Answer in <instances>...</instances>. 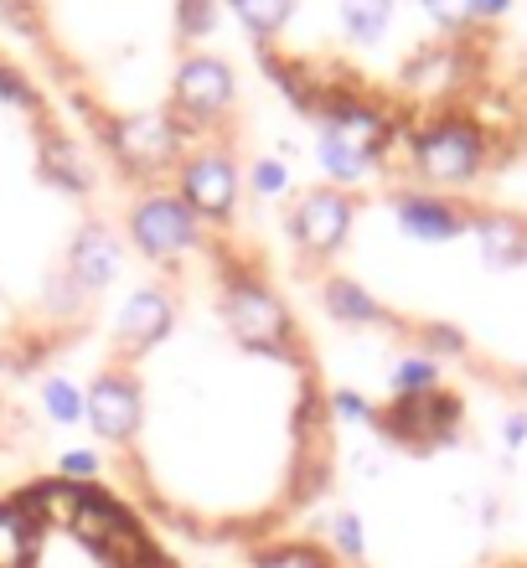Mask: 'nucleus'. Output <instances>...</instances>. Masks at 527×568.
I'll return each instance as SVG.
<instances>
[{"label":"nucleus","instance_id":"1","mask_svg":"<svg viewBox=\"0 0 527 568\" xmlns=\"http://www.w3.org/2000/svg\"><path fill=\"white\" fill-rule=\"evenodd\" d=\"M83 414L114 486L202 554L305 532L336 491V398L285 311L249 290L130 336Z\"/></svg>","mask_w":527,"mask_h":568},{"label":"nucleus","instance_id":"3","mask_svg":"<svg viewBox=\"0 0 527 568\" xmlns=\"http://www.w3.org/2000/svg\"><path fill=\"white\" fill-rule=\"evenodd\" d=\"M212 568H352L336 554L332 542L321 538L316 527L290 532V538L259 542V548H239V554H212Z\"/></svg>","mask_w":527,"mask_h":568},{"label":"nucleus","instance_id":"4","mask_svg":"<svg viewBox=\"0 0 527 568\" xmlns=\"http://www.w3.org/2000/svg\"><path fill=\"white\" fill-rule=\"evenodd\" d=\"M482 568H527V548L523 554H497L491 564H482Z\"/></svg>","mask_w":527,"mask_h":568},{"label":"nucleus","instance_id":"5","mask_svg":"<svg viewBox=\"0 0 527 568\" xmlns=\"http://www.w3.org/2000/svg\"><path fill=\"white\" fill-rule=\"evenodd\" d=\"M0 465H6V429H0Z\"/></svg>","mask_w":527,"mask_h":568},{"label":"nucleus","instance_id":"2","mask_svg":"<svg viewBox=\"0 0 527 568\" xmlns=\"http://www.w3.org/2000/svg\"><path fill=\"white\" fill-rule=\"evenodd\" d=\"M0 568H186L104 476L42 470L0 486Z\"/></svg>","mask_w":527,"mask_h":568}]
</instances>
